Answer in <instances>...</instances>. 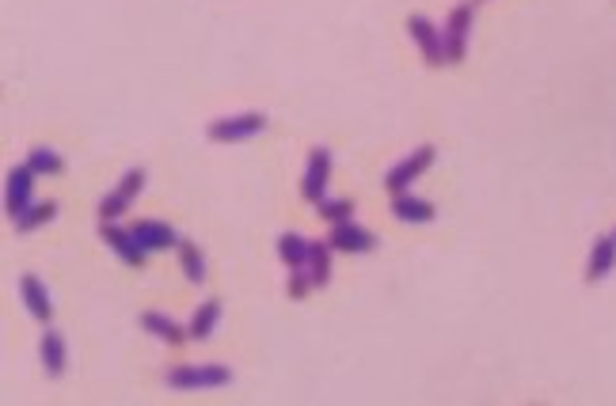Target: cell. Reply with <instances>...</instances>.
<instances>
[{"mask_svg":"<svg viewBox=\"0 0 616 406\" xmlns=\"http://www.w3.org/2000/svg\"><path fill=\"white\" fill-rule=\"evenodd\" d=\"M164 380L175 392H202V387L232 383V368L229 364H175Z\"/></svg>","mask_w":616,"mask_h":406,"instance_id":"obj_1","label":"cell"},{"mask_svg":"<svg viewBox=\"0 0 616 406\" xmlns=\"http://www.w3.org/2000/svg\"><path fill=\"white\" fill-rule=\"evenodd\" d=\"M266 129V115L251 110V115H237V118H217L210 122V141H221V144H232V141H247Z\"/></svg>","mask_w":616,"mask_h":406,"instance_id":"obj_2","label":"cell"},{"mask_svg":"<svg viewBox=\"0 0 616 406\" xmlns=\"http://www.w3.org/2000/svg\"><path fill=\"white\" fill-rule=\"evenodd\" d=\"M141 187H145V171H141V168L126 171L118 187L99 201V217H103V220H118L122 213H130V201L141 194Z\"/></svg>","mask_w":616,"mask_h":406,"instance_id":"obj_3","label":"cell"},{"mask_svg":"<svg viewBox=\"0 0 616 406\" xmlns=\"http://www.w3.org/2000/svg\"><path fill=\"white\" fill-rule=\"evenodd\" d=\"M430 163H434V149H430V144H423V149L407 152L400 163H396V168L388 171V179H385V187H388L392 194H404V190L411 187V182L430 168Z\"/></svg>","mask_w":616,"mask_h":406,"instance_id":"obj_4","label":"cell"},{"mask_svg":"<svg viewBox=\"0 0 616 406\" xmlns=\"http://www.w3.org/2000/svg\"><path fill=\"white\" fill-rule=\"evenodd\" d=\"M31 194H34V171L27 168V163H23V168H12L8 179H5V209H8L12 220L20 213H27Z\"/></svg>","mask_w":616,"mask_h":406,"instance_id":"obj_5","label":"cell"},{"mask_svg":"<svg viewBox=\"0 0 616 406\" xmlns=\"http://www.w3.org/2000/svg\"><path fill=\"white\" fill-rule=\"evenodd\" d=\"M328 175H331V152L328 149H313L308 152V168H304V182H301V194L304 201H323V190H328Z\"/></svg>","mask_w":616,"mask_h":406,"instance_id":"obj_6","label":"cell"},{"mask_svg":"<svg viewBox=\"0 0 616 406\" xmlns=\"http://www.w3.org/2000/svg\"><path fill=\"white\" fill-rule=\"evenodd\" d=\"M468 27H472V5H461L453 8L449 23H445V61H464V50H468Z\"/></svg>","mask_w":616,"mask_h":406,"instance_id":"obj_7","label":"cell"},{"mask_svg":"<svg viewBox=\"0 0 616 406\" xmlns=\"http://www.w3.org/2000/svg\"><path fill=\"white\" fill-rule=\"evenodd\" d=\"M407 31H411V39L419 42L426 65H445V39L438 34V27L426 20V15H411V20H407Z\"/></svg>","mask_w":616,"mask_h":406,"instance_id":"obj_8","label":"cell"},{"mask_svg":"<svg viewBox=\"0 0 616 406\" xmlns=\"http://www.w3.org/2000/svg\"><path fill=\"white\" fill-rule=\"evenodd\" d=\"M130 232H134V239L141 244L145 254H149V251H172V247H179V235L172 232V225H164V220H137Z\"/></svg>","mask_w":616,"mask_h":406,"instance_id":"obj_9","label":"cell"},{"mask_svg":"<svg viewBox=\"0 0 616 406\" xmlns=\"http://www.w3.org/2000/svg\"><path fill=\"white\" fill-rule=\"evenodd\" d=\"M20 292H23V304H27V311L39 323H50V316H53V304H50V292H46V285L39 281V273H23L20 278Z\"/></svg>","mask_w":616,"mask_h":406,"instance_id":"obj_10","label":"cell"},{"mask_svg":"<svg viewBox=\"0 0 616 406\" xmlns=\"http://www.w3.org/2000/svg\"><path fill=\"white\" fill-rule=\"evenodd\" d=\"M331 251H347V254H361V251H373V244H377V235H369L366 228H354L350 220H342V225H335V232H331Z\"/></svg>","mask_w":616,"mask_h":406,"instance_id":"obj_11","label":"cell"},{"mask_svg":"<svg viewBox=\"0 0 616 406\" xmlns=\"http://www.w3.org/2000/svg\"><path fill=\"white\" fill-rule=\"evenodd\" d=\"M103 239L111 244V251L122 258V263H130V266H145V251H141V244L134 239V232H122V228H115L111 220L103 225Z\"/></svg>","mask_w":616,"mask_h":406,"instance_id":"obj_12","label":"cell"},{"mask_svg":"<svg viewBox=\"0 0 616 406\" xmlns=\"http://www.w3.org/2000/svg\"><path fill=\"white\" fill-rule=\"evenodd\" d=\"M39 357H42V364H46V373H50V376H61V373H65V364H69V349H65L61 330H46L42 342H39Z\"/></svg>","mask_w":616,"mask_h":406,"instance_id":"obj_13","label":"cell"},{"mask_svg":"<svg viewBox=\"0 0 616 406\" xmlns=\"http://www.w3.org/2000/svg\"><path fill=\"white\" fill-rule=\"evenodd\" d=\"M141 327L145 330H149V335H156V338H164L168 346H183L191 335H187V330L183 327H179L172 316H164V311H145V316H141Z\"/></svg>","mask_w":616,"mask_h":406,"instance_id":"obj_14","label":"cell"},{"mask_svg":"<svg viewBox=\"0 0 616 406\" xmlns=\"http://www.w3.org/2000/svg\"><path fill=\"white\" fill-rule=\"evenodd\" d=\"M612 266H616V239H612V235H602V239L593 244L590 266H586V281H602Z\"/></svg>","mask_w":616,"mask_h":406,"instance_id":"obj_15","label":"cell"},{"mask_svg":"<svg viewBox=\"0 0 616 406\" xmlns=\"http://www.w3.org/2000/svg\"><path fill=\"white\" fill-rule=\"evenodd\" d=\"M308 273H313V285L323 289L331 281V244H323V239H313V247H308Z\"/></svg>","mask_w":616,"mask_h":406,"instance_id":"obj_16","label":"cell"},{"mask_svg":"<svg viewBox=\"0 0 616 406\" xmlns=\"http://www.w3.org/2000/svg\"><path fill=\"white\" fill-rule=\"evenodd\" d=\"M392 213L407 220V225H426V220H434V206L423 198H407V194H396L392 201Z\"/></svg>","mask_w":616,"mask_h":406,"instance_id":"obj_17","label":"cell"},{"mask_svg":"<svg viewBox=\"0 0 616 406\" xmlns=\"http://www.w3.org/2000/svg\"><path fill=\"white\" fill-rule=\"evenodd\" d=\"M217 319H221V304L217 300H206L202 308L191 316V327H187V335L194 338V342H206L210 335H213V327H217Z\"/></svg>","mask_w":616,"mask_h":406,"instance_id":"obj_18","label":"cell"},{"mask_svg":"<svg viewBox=\"0 0 616 406\" xmlns=\"http://www.w3.org/2000/svg\"><path fill=\"white\" fill-rule=\"evenodd\" d=\"M308 247H313V239H304V235H297V232L278 235V254H282V263H285L289 270L308 263Z\"/></svg>","mask_w":616,"mask_h":406,"instance_id":"obj_19","label":"cell"},{"mask_svg":"<svg viewBox=\"0 0 616 406\" xmlns=\"http://www.w3.org/2000/svg\"><path fill=\"white\" fill-rule=\"evenodd\" d=\"M179 258H183L187 281L202 285L206 281V258H202V251H198V244H191V239H179Z\"/></svg>","mask_w":616,"mask_h":406,"instance_id":"obj_20","label":"cell"},{"mask_svg":"<svg viewBox=\"0 0 616 406\" xmlns=\"http://www.w3.org/2000/svg\"><path fill=\"white\" fill-rule=\"evenodd\" d=\"M53 213H58V201H39V206H27V213H20L15 217V232H34V228H42V225H50L53 220Z\"/></svg>","mask_w":616,"mask_h":406,"instance_id":"obj_21","label":"cell"},{"mask_svg":"<svg viewBox=\"0 0 616 406\" xmlns=\"http://www.w3.org/2000/svg\"><path fill=\"white\" fill-rule=\"evenodd\" d=\"M27 168H31L34 175H58V171L65 168V160H61L58 152H53V149H31Z\"/></svg>","mask_w":616,"mask_h":406,"instance_id":"obj_22","label":"cell"},{"mask_svg":"<svg viewBox=\"0 0 616 406\" xmlns=\"http://www.w3.org/2000/svg\"><path fill=\"white\" fill-rule=\"evenodd\" d=\"M350 213H354V201H350V198H339V201H328V198H323V201H320V217L331 220V225H342V220H350Z\"/></svg>","mask_w":616,"mask_h":406,"instance_id":"obj_23","label":"cell"},{"mask_svg":"<svg viewBox=\"0 0 616 406\" xmlns=\"http://www.w3.org/2000/svg\"><path fill=\"white\" fill-rule=\"evenodd\" d=\"M308 289H316V285H313V273H308V263H304V266H294V278H289V297L301 300Z\"/></svg>","mask_w":616,"mask_h":406,"instance_id":"obj_24","label":"cell"},{"mask_svg":"<svg viewBox=\"0 0 616 406\" xmlns=\"http://www.w3.org/2000/svg\"><path fill=\"white\" fill-rule=\"evenodd\" d=\"M609 235H612V239H616V228H612V232H609Z\"/></svg>","mask_w":616,"mask_h":406,"instance_id":"obj_25","label":"cell"}]
</instances>
